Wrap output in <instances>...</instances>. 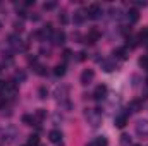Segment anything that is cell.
<instances>
[{"label":"cell","mask_w":148,"mask_h":146,"mask_svg":"<svg viewBox=\"0 0 148 146\" xmlns=\"http://www.w3.org/2000/svg\"><path fill=\"white\" fill-rule=\"evenodd\" d=\"M16 79H17V81H24V79H26V74L24 72H16Z\"/></svg>","instance_id":"f1b7e54d"},{"label":"cell","mask_w":148,"mask_h":146,"mask_svg":"<svg viewBox=\"0 0 148 146\" xmlns=\"http://www.w3.org/2000/svg\"><path fill=\"white\" fill-rule=\"evenodd\" d=\"M71 50H64V59H71Z\"/></svg>","instance_id":"1f68e13d"},{"label":"cell","mask_w":148,"mask_h":146,"mask_svg":"<svg viewBox=\"0 0 148 146\" xmlns=\"http://www.w3.org/2000/svg\"><path fill=\"white\" fill-rule=\"evenodd\" d=\"M98 38H100V31H98L97 28H93V29H90V33L84 36V43L93 45V43H97V41H98Z\"/></svg>","instance_id":"8992f818"},{"label":"cell","mask_w":148,"mask_h":146,"mask_svg":"<svg viewBox=\"0 0 148 146\" xmlns=\"http://www.w3.org/2000/svg\"><path fill=\"white\" fill-rule=\"evenodd\" d=\"M126 124H127V113H126V112L115 115V119H114V126H115V127L122 129V127H126Z\"/></svg>","instance_id":"ba28073f"},{"label":"cell","mask_w":148,"mask_h":146,"mask_svg":"<svg viewBox=\"0 0 148 146\" xmlns=\"http://www.w3.org/2000/svg\"><path fill=\"white\" fill-rule=\"evenodd\" d=\"M136 132L141 138H147L148 136V120H138L136 122Z\"/></svg>","instance_id":"52a82bcc"},{"label":"cell","mask_w":148,"mask_h":146,"mask_svg":"<svg viewBox=\"0 0 148 146\" xmlns=\"http://www.w3.org/2000/svg\"><path fill=\"white\" fill-rule=\"evenodd\" d=\"M45 117H47V112H45L43 108H38L36 113H35V122H41Z\"/></svg>","instance_id":"2e32d148"},{"label":"cell","mask_w":148,"mask_h":146,"mask_svg":"<svg viewBox=\"0 0 148 146\" xmlns=\"http://www.w3.org/2000/svg\"><path fill=\"white\" fill-rule=\"evenodd\" d=\"M84 59H86V53H84V52H79V53H77V60L81 62V60H84Z\"/></svg>","instance_id":"4dcf8cb0"},{"label":"cell","mask_w":148,"mask_h":146,"mask_svg":"<svg viewBox=\"0 0 148 146\" xmlns=\"http://www.w3.org/2000/svg\"><path fill=\"white\" fill-rule=\"evenodd\" d=\"M38 93H40V98H41V100H45V98L48 96V91H47V88H40V89H38Z\"/></svg>","instance_id":"83f0119b"},{"label":"cell","mask_w":148,"mask_h":146,"mask_svg":"<svg viewBox=\"0 0 148 146\" xmlns=\"http://www.w3.org/2000/svg\"><path fill=\"white\" fill-rule=\"evenodd\" d=\"M0 28H2V23H0Z\"/></svg>","instance_id":"836d02e7"},{"label":"cell","mask_w":148,"mask_h":146,"mask_svg":"<svg viewBox=\"0 0 148 146\" xmlns=\"http://www.w3.org/2000/svg\"><path fill=\"white\" fill-rule=\"evenodd\" d=\"M114 55H115L117 59H121V60H126V59H127V48H117V50L114 52Z\"/></svg>","instance_id":"9a60e30c"},{"label":"cell","mask_w":148,"mask_h":146,"mask_svg":"<svg viewBox=\"0 0 148 146\" xmlns=\"http://www.w3.org/2000/svg\"><path fill=\"white\" fill-rule=\"evenodd\" d=\"M86 146H95V143H90V145H86Z\"/></svg>","instance_id":"d6a6232c"},{"label":"cell","mask_w":148,"mask_h":146,"mask_svg":"<svg viewBox=\"0 0 148 146\" xmlns=\"http://www.w3.org/2000/svg\"><path fill=\"white\" fill-rule=\"evenodd\" d=\"M86 16H88L90 19H100V17L103 16V10H102V7H100L98 3H91V5L86 9Z\"/></svg>","instance_id":"7a4b0ae2"},{"label":"cell","mask_w":148,"mask_h":146,"mask_svg":"<svg viewBox=\"0 0 148 146\" xmlns=\"http://www.w3.org/2000/svg\"><path fill=\"white\" fill-rule=\"evenodd\" d=\"M38 143H40V138H38L36 134H31L28 138V146H38Z\"/></svg>","instance_id":"e0dca14e"},{"label":"cell","mask_w":148,"mask_h":146,"mask_svg":"<svg viewBox=\"0 0 148 146\" xmlns=\"http://www.w3.org/2000/svg\"><path fill=\"white\" fill-rule=\"evenodd\" d=\"M23 29H24L23 23H21V21H16V23H14V31H16V33H21Z\"/></svg>","instance_id":"484cf974"},{"label":"cell","mask_w":148,"mask_h":146,"mask_svg":"<svg viewBox=\"0 0 148 146\" xmlns=\"http://www.w3.org/2000/svg\"><path fill=\"white\" fill-rule=\"evenodd\" d=\"M35 71H36L38 76H47V67H45V65H36Z\"/></svg>","instance_id":"d4e9b609"},{"label":"cell","mask_w":148,"mask_h":146,"mask_svg":"<svg viewBox=\"0 0 148 146\" xmlns=\"http://www.w3.org/2000/svg\"><path fill=\"white\" fill-rule=\"evenodd\" d=\"M67 21H69L67 14H66V12H62V14L59 16V23H60V24H67Z\"/></svg>","instance_id":"4316f807"},{"label":"cell","mask_w":148,"mask_h":146,"mask_svg":"<svg viewBox=\"0 0 148 146\" xmlns=\"http://www.w3.org/2000/svg\"><path fill=\"white\" fill-rule=\"evenodd\" d=\"M84 117H86V120L93 126V127H97L98 126V122H100V119H102V110L100 108H88L84 112Z\"/></svg>","instance_id":"6da1fadb"},{"label":"cell","mask_w":148,"mask_h":146,"mask_svg":"<svg viewBox=\"0 0 148 146\" xmlns=\"http://www.w3.org/2000/svg\"><path fill=\"white\" fill-rule=\"evenodd\" d=\"M107 95H109V88L105 86V84H100V86H97L95 88V91H93V98L95 100H105L107 98Z\"/></svg>","instance_id":"3957f363"},{"label":"cell","mask_w":148,"mask_h":146,"mask_svg":"<svg viewBox=\"0 0 148 146\" xmlns=\"http://www.w3.org/2000/svg\"><path fill=\"white\" fill-rule=\"evenodd\" d=\"M53 74H55L57 77H62V76L66 74V64H57V65L53 67Z\"/></svg>","instance_id":"5bb4252c"},{"label":"cell","mask_w":148,"mask_h":146,"mask_svg":"<svg viewBox=\"0 0 148 146\" xmlns=\"http://www.w3.org/2000/svg\"><path fill=\"white\" fill-rule=\"evenodd\" d=\"M23 122H24L26 126H33V122H35V117H31V115H23Z\"/></svg>","instance_id":"44dd1931"},{"label":"cell","mask_w":148,"mask_h":146,"mask_svg":"<svg viewBox=\"0 0 148 146\" xmlns=\"http://www.w3.org/2000/svg\"><path fill=\"white\" fill-rule=\"evenodd\" d=\"M88 16H86V12L84 10H77V12H74V17H73V21H74V24H83L84 23V19H86Z\"/></svg>","instance_id":"8fae6325"},{"label":"cell","mask_w":148,"mask_h":146,"mask_svg":"<svg viewBox=\"0 0 148 146\" xmlns=\"http://www.w3.org/2000/svg\"><path fill=\"white\" fill-rule=\"evenodd\" d=\"M93 143H95V146H109V141H107V138H103V136L97 138Z\"/></svg>","instance_id":"ac0fdd59"},{"label":"cell","mask_w":148,"mask_h":146,"mask_svg":"<svg viewBox=\"0 0 148 146\" xmlns=\"http://www.w3.org/2000/svg\"><path fill=\"white\" fill-rule=\"evenodd\" d=\"M48 139H50L52 143H60V141H62V132H60L59 129H53V131L48 132Z\"/></svg>","instance_id":"30bf717a"},{"label":"cell","mask_w":148,"mask_h":146,"mask_svg":"<svg viewBox=\"0 0 148 146\" xmlns=\"http://www.w3.org/2000/svg\"><path fill=\"white\" fill-rule=\"evenodd\" d=\"M5 107H7V98L0 96V108H5Z\"/></svg>","instance_id":"f546056e"},{"label":"cell","mask_w":148,"mask_h":146,"mask_svg":"<svg viewBox=\"0 0 148 146\" xmlns=\"http://www.w3.org/2000/svg\"><path fill=\"white\" fill-rule=\"evenodd\" d=\"M141 103H143V102H140V100L131 102V108H133V112H140V110H141Z\"/></svg>","instance_id":"d6986e66"},{"label":"cell","mask_w":148,"mask_h":146,"mask_svg":"<svg viewBox=\"0 0 148 146\" xmlns=\"http://www.w3.org/2000/svg\"><path fill=\"white\" fill-rule=\"evenodd\" d=\"M55 7H57L55 2H45V3H43V9H45V10H53Z\"/></svg>","instance_id":"603a6c76"},{"label":"cell","mask_w":148,"mask_h":146,"mask_svg":"<svg viewBox=\"0 0 148 146\" xmlns=\"http://www.w3.org/2000/svg\"><path fill=\"white\" fill-rule=\"evenodd\" d=\"M102 69L105 72H114V71H117V62L115 60H103L102 62Z\"/></svg>","instance_id":"9c48e42d"},{"label":"cell","mask_w":148,"mask_h":146,"mask_svg":"<svg viewBox=\"0 0 148 146\" xmlns=\"http://www.w3.org/2000/svg\"><path fill=\"white\" fill-rule=\"evenodd\" d=\"M121 145L122 146H131V138L127 134H122L121 136Z\"/></svg>","instance_id":"ffe728a7"},{"label":"cell","mask_w":148,"mask_h":146,"mask_svg":"<svg viewBox=\"0 0 148 146\" xmlns=\"http://www.w3.org/2000/svg\"><path fill=\"white\" fill-rule=\"evenodd\" d=\"M138 19H140V12H138L136 9H131V10L127 12V21H129L131 24H134V23H138Z\"/></svg>","instance_id":"4fadbf2b"},{"label":"cell","mask_w":148,"mask_h":146,"mask_svg":"<svg viewBox=\"0 0 148 146\" xmlns=\"http://www.w3.org/2000/svg\"><path fill=\"white\" fill-rule=\"evenodd\" d=\"M140 65H141L143 69H147V71H148V55H143V57L140 59Z\"/></svg>","instance_id":"cb8c5ba5"},{"label":"cell","mask_w":148,"mask_h":146,"mask_svg":"<svg viewBox=\"0 0 148 146\" xmlns=\"http://www.w3.org/2000/svg\"><path fill=\"white\" fill-rule=\"evenodd\" d=\"M52 40H53L55 45H62V43L66 41V33H64V31H55L53 36H52Z\"/></svg>","instance_id":"7c38bea8"},{"label":"cell","mask_w":148,"mask_h":146,"mask_svg":"<svg viewBox=\"0 0 148 146\" xmlns=\"http://www.w3.org/2000/svg\"><path fill=\"white\" fill-rule=\"evenodd\" d=\"M95 79V72H93V69H84L83 72H81V77H79V81H81V84H90L91 81Z\"/></svg>","instance_id":"5b68a950"},{"label":"cell","mask_w":148,"mask_h":146,"mask_svg":"<svg viewBox=\"0 0 148 146\" xmlns=\"http://www.w3.org/2000/svg\"><path fill=\"white\" fill-rule=\"evenodd\" d=\"M7 88H9V83H7V81H0V96H3V95H5Z\"/></svg>","instance_id":"7402d4cb"},{"label":"cell","mask_w":148,"mask_h":146,"mask_svg":"<svg viewBox=\"0 0 148 146\" xmlns=\"http://www.w3.org/2000/svg\"><path fill=\"white\" fill-rule=\"evenodd\" d=\"M7 40H9V45H10L14 50H26V45L23 43V40L17 36V35H10Z\"/></svg>","instance_id":"277c9868"}]
</instances>
